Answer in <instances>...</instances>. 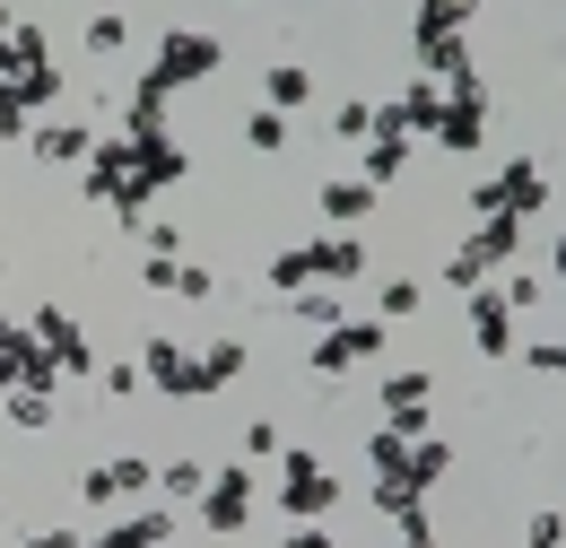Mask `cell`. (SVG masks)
I'll return each instance as SVG.
<instances>
[{"label":"cell","instance_id":"cell-1","mask_svg":"<svg viewBox=\"0 0 566 548\" xmlns=\"http://www.w3.org/2000/svg\"><path fill=\"white\" fill-rule=\"evenodd\" d=\"M218 62H227V44H218V35H201V27H166L140 78L157 87V96H175V87H192V78H218Z\"/></svg>","mask_w":566,"mask_h":548},{"label":"cell","instance_id":"cell-2","mask_svg":"<svg viewBox=\"0 0 566 548\" xmlns=\"http://www.w3.org/2000/svg\"><path fill=\"white\" fill-rule=\"evenodd\" d=\"M549 209V175H541V157H505L496 175L471 183V218H541Z\"/></svg>","mask_w":566,"mask_h":548},{"label":"cell","instance_id":"cell-3","mask_svg":"<svg viewBox=\"0 0 566 548\" xmlns=\"http://www.w3.org/2000/svg\"><path fill=\"white\" fill-rule=\"evenodd\" d=\"M332 505H340V479H332L305 444H287V453H280V514H287V523H323Z\"/></svg>","mask_w":566,"mask_h":548},{"label":"cell","instance_id":"cell-4","mask_svg":"<svg viewBox=\"0 0 566 548\" xmlns=\"http://www.w3.org/2000/svg\"><path fill=\"white\" fill-rule=\"evenodd\" d=\"M436 148H444V157H480V148H489V78H462V87H444Z\"/></svg>","mask_w":566,"mask_h":548},{"label":"cell","instance_id":"cell-5","mask_svg":"<svg viewBox=\"0 0 566 548\" xmlns=\"http://www.w3.org/2000/svg\"><path fill=\"white\" fill-rule=\"evenodd\" d=\"M384 340H392V323H375V314H366V323H332V331H314V357H305V366H314L323 383H340L357 357H384Z\"/></svg>","mask_w":566,"mask_h":548},{"label":"cell","instance_id":"cell-6","mask_svg":"<svg viewBox=\"0 0 566 548\" xmlns=\"http://www.w3.org/2000/svg\"><path fill=\"white\" fill-rule=\"evenodd\" d=\"M140 375H148V392H166V401H210V383H201V357L184 340H140Z\"/></svg>","mask_w":566,"mask_h":548},{"label":"cell","instance_id":"cell-7","mask_svg":"<svg viewBox=\"0 0 566 548\" xmlns=\"http://www.w3.org/2000/svg\"><path fill=\"white\" fill-rule=\"evenodd\" d=\"M27 331H35V348H44L71 383H87V375H96V348H87V331H78L62 305H35V314H27Z\"/></svg>","mask_w":566,"mask_h":548},{"label":"cell","instance_id":"cell-8","mask_svg":"<svg viewBox=\"0 0 566 548\" xmlns=\"http://www.w3.org/2000/svg\"><path fill=\"white\" fill-rule=\"evenodd\" d=\"M201 523H210L218 540H235V531L253 523V471H244V462L210 471V487H201Z\"/></svg>","mask_w":566,"mask_h":548},{"label":"cell","instance_id":"cell-9","mask_svg":"<svg viewBox=\"0 0 566 548\" xmlns=\"http://www.w3.org/2000/svg\"><path fill=\"white\" fill-rule=\"evenodd\" d=\"M375 401H384V426H401V435H427V410H436V375H427V366H392Z\"/></svg>","mask_w":566,"mask_h":548},{"label":"cell","instance_id":"cell-10","mask_svg":"<svg viewBox=\"0 0 566 548\" xmlns=\"http://www.w3.org/2000/svg\"><path fill=\"white\" fill-rule=\"evenodd\" d=\"M375 201H384V192H375L366 175H332V183H314V209H323L332 235H357V218H375Z\"/></svg>","mask_w":566,"mask_h":548},{"label":"cell","instance_id":"cell-11","mask_svg":"<svg viewBox=\"0 0 566 548\" xmlns=\"http://www.w3.org/2000/svg\"><path fill=\"white\" fill-rule=\"evenodd\" d=\"M462 323H471V348H480V357H514V314H505V296H496V287H471Z\"/></svg>","mask_w":566,"mask_h":548},{"label":"cell","instance_id":"cell-12","mask_svg":"<svg viewBox=\"0 0 566 548\" xmlns=\"http://www.w3.org/2000/svg\"><path fill=\"white\" fill-rule=\"evenodd\" d=\"M366 235H314V287H357L366 278Z\"/></svg>","mask_w":566,"mask_h":548},{"label":"cell","instance_id":"cell-13","mask_svg":"<svg viewBox=\"0 0 566 548\" xmlns=\"http://www.w3.org/2000/svg\"><path fill=\"white\" fill-rule=\"evenodd\" d=\"M166 540H175V514L166 505H132L123 523H105L87 548H166Z\"/></svg>","mask_w":566,"mask_h":548},{"label":"cell","instance_id":"cell-14","mask_svg":"<svg viewBox=\"0 0 566 548\" xmlns=\"http://www.w3.org/2000/svg\"><path fill=\"white\" fill-rule=\"evenodd\" d=\"M410 157H419V139H401V131H375L366 148H357V175H366L375 192H392V183L410 175Z\"/></svg>","mask_w":566,"mask_h":548},{"label":"cell","instance_id":"cell-15","mask_svg":"<svg viewBox=\"0 0 566 548\" xmlns=\"http://www.w3.org/2000/svg\"><path fill=\"white\" fill-rule=\"evenodd\" d=\"M27 148H35V166H87L96 131H87V123H35V131H27Z\"/></svg>","mask_w":566,"mask_h":548},{"label":"cell","instance_id":"cell-16","mask_svg":"<svg viewBox=\"0 0 566 548\" xmlns=\"http://www.w3.org/2000/svg\"><path fill=\"white\" fill-rule=\"evenodd\" d=\"M44 62H53V35L18 18V27H9V44H0V87H18L27 70H44Z\"/></svg>","mask_w":566,"mask_h":548},{"label":"cell","instance_id":"cell-17","mask_svg":"<svg viewBox=\"0 0 566 548\" xmlns=\"http://www.w3.org/2000/svg\"><path fill=\"white\" fill-rule=\"evenodd\" d=\"M305 96H314V70L305 62H271L262 70V105H271V114H296Z\"/></svg>","mask_w":566,"mask_h":548},{"label":"cell","instance_id":"cell-18","mask_svg":"<svg viewBox=\"0 0 566 548\" xmlns=\"http://www.w3.org/2000/svg\"><path fill=\"white\" fill-rule=\"evenodd\" d=\"M262 287H271V296H305V287H314V244H280L271 271H262Z\"/></svg>","mask_w":566,"mask_h":548},{"label":"cell","instance_id":"cell-19","mask_svg":"<svg viewBox=\"0 0 566 548\" xmlns=\"http://www.w3.org/2000/svg\"><path fill=\"white\" fill-rule=\"evenodd\" d=\"M287 314L305 331H332V323H349V287H305V296H287Z\"/></svg>","mask_w":566,"mask_h":548},{"label":"cell","instance_id":"cell-20","mask_svg":"<svg viewBox=\"0 0 566 548\" xmlns=\"http://www.w3.org/2000/svg\"><path fill=\"white\" fill-rule=\"evenodd\" d=\"M489 0H419V18H410V35H462L471 18H480Z\"/></svg>","mask_w":566,"mask_h":548},{"label":"cell","instance_id":"cell-21","mask_svg":"<svg viewBox=\"0 0 566 548\" xmlns=\"http://www.w3.org/2000/svg\"><path fill=\"white\" fill-rule=\"evenodd\" d=\"M444 471H453V444H444V435H419V444H410V462H401V479L419 487V496L444 479Z\"/></svg>","mask_w":566,"mask_h":548},{"label":"cell","instance_id":"cell-22","mask_svg":"<svg viewBox=\"0 0 566 548\" xmlns=\"http://www.w3.org/2000/svg\"><path fill=\"white\" fill-rule=\"evenodd\" d=\"M244 148H253V157H287V148H296V123L262 105V114H244Z\"/></svg>","mask_w":566,"mask_h":548},{"label":"cell","instance_id":"cell-23","mask_svg":"<svg viewBox=\"0 0 566 548\" xmlns=\"http://www.w3.org/2000/svg\"><path fill=\"white\" fill-rule=\"evenodd\" d=\"M410 444H419V435H401V426H375V435H366V471H375V479H401Z\"/></svg>","mask_w":566,"mask_h":548},{"label":"cell","instance_id":"cell-24","mask_svg":"<svg viewBox=\"0 0 566 548\" xmlns=\"http://www.w3.org/2000/svg\"><path fill=\"white\" fill-rule=\"evenodd\" d=\"M192 357H201V383H210V392H227V383L253 366V357H244V340H210V348H192Z\"/></svg>","mask_w":566,"mask_h":548},{"label":"cell","instance_id":"cell-25","mask_svg":"<svg viewBox=\"0 0 566 548\" xmlns=\"http://www.w3.org/2000/svg\"><path fill=\"white\" fill-rule=\"evenodd\" d=\"M62 87H71V78H62V70H53V62H44V70H27V78H18L9 96H18L27 114H53V105H62Z\"/></svg>","mask_w":566,"mask_h":548},{"label":"cell","instance_id":"cell-26","mask_svg":"<svg viewBox=\"0 0 566 548\" xmlns=\"http://www.w3.org/2000/svg\"><path fill=\"white\" fill-rule=\"evenodd\" d=\"M332 139H340V148H366V139H375V105H366V96H340V105H332Z\"/></svg>","mask_w":566,"mask_h":548},{"label":"cell","instance_id":"cell-27","mask_svg":"<svg viewBox=\"0 0 566 548\" xmlns=\"http://www.w3.org/2000/svg\"><path fill=\"white\" fill-rule=\"evenodd\" d=\"M419 305H427V287L401 271V278H384V296H375V323H410Z\"/></svg>","mask_w":566,"mask_h":548},{"label":"cell","instance_id":"cell-28","mask_svg":"<svg viewBox=\"0 0 566 548\" xmlns=\"http://www.w3.org/2000/svg\"><path fill=\"white\" fill-rule=\"evenodd\" d=\"M0 418H9L18 435H44V426H53V392H9V401H0Z\"/></svg>","mask_w":566,"mask_h":548},{"label":"cell","instance_id":"cell-29","mask_svg":"<svg viewBox=\"0 0 566 548\" xmlns=\"http://www.w3.org/2000/svg\"><path fill=\"white\" fill-rule=\"evenodd\" d=\"M123 44H132V27H123V9H96V18H87V53H96V62H114Z\"/></svg>","mask_w":566,"mask_h":548},{"label":"cell","instance_id":"cell-30","mask_svg":"<svg viewBox=\"0 0 566 548\" xmlns=\"http://www.w3.org/2000/svg\"><path fill=\"white\" fill-rule=\"evenodd\" d=\"M496 296H505V314H532V305L549 296V278H541V271H505V278H496Z\"/></svg>","mask_w":566,"mask_h":548},{"label":"cell","instance_id":"cell-31","mask_svg":"<svg viewBox=\"0 0 566 548\" xmlns=\"http://www.w3.org/2000/svg\"><path fill=\"white\" fill-rule=\"evenodd\" d=\"M157 487H166V496H192V505H201V487H210V462H157Z\"/></svg>","mask_w":566,"mask_h":548},{"label":"cell","instance_id":"cell-32","mask_svg":"<svg viewBox=\"0 0 566 548\" xmlns=\"http://www.w3.org/2000/svg\"><path fill=\"white\" fill-rule=\"evenodd\" d=\"M96 383H105V401H140V357H114V366H96Z\"/></svg>","mask_w":566,"mask_h":548},{"label":"cell","instance_id":"cell-33","mask_svg":"<svg viewBox=\"0 0 566 548\" xmlns=\"http://www.w3.org/2000/svg\"><path fill=\"white\" fill-rule=\"evenodd\" d=\"M523 548H566V514L558 505H541V514L523 523Z\"/></svg>","mask_w":566,"mask_h":548},{"label":"cell","instance_id":"cell-34","mask_svg":"<svg viewBox=\"0 0 566 548\" xmlns=\"http://www.w3.org/2000/svg\"><path fill=\"white\" fill-rule=\"evenodd\" d=\"M271 453H287V444H280V418H244V462H271Z\"/></svg>","mask_w":566,"mask_h":548},{"label":"cell","instance_id":"cell-35","mask_svg":"<svg viewBox=\"0 0 566 548\" xmlns=\"http://www.w3.org/2000/svg\"><path fill=\"white\" fill-rule=\"evenodd\" d=\"M175 296H192V305H210V296H218V271H201V262H184V271H175Z\"/></svg>","mask_w":566,"mask_h":548},{"label":"cell","instance_id":"cell-36","mask_svg":"<svg viewBox=\"0 0 566 548\" xmlns=\"http://www.w3.org/2000/svg\"><path fill=\"white\" fill-rule=\"evenodd\" d=\"M392 531H401V540H392V548H436V523H427V505H410V514H401Z\"/></svg>","mask_w":566,"mask_h":548},{"label":"cell","instance_id":"cell-37","mask_svg":"<svg viewBox=\"0 0 566 548\" xmlns=\"http://www.w3.org/2000/svg\"><path fill=\"white\" fill-rule=\"evenodd\" d=\"M523 366H532V375H566V340H532Z\"/></svg>","mask_w":566,"mask_h":548},{"label":"cell","instance_id":"cell-38","mask_svg":"<svg viewBox=\"0 0 566 548\" xmlns=\"http://www.w3.org/2000/svg\"><path fill=\"white\" fill-rule=\"evenodd\" d=\"M27 131H35V114H27V105L0 87V139H27Z\"/></svg>","mask_w":566,"mask_h":548},{"label":"cell","instance_id":"cell-39","mask_svg":"<svg viewBox=\"0 0 566 548\" xmlns=\"http://www.w3.org/2000/svg\"><path fill=\"white\" fill-rule=\"evenodd\" d=\"M175 271H184L175 253H148V262H140V287H166V296H175Z\"/></svg>","mask_w":566,"mask_h":548},{"label":"cell","instance_id":"cell-40","mask_svg":"<svg viewBox=\"0 0 566 548\" xmlns=\"http://www.w3.org/2000/svg\"><path fill=\"white\" fill-rule=\"evenodd\" d=\"M27 548H87V540H78L71 523H53V531H27Z\"/></svg>","mask_w":566,"mask_h":548},{"label":"cell","instance_id":"cell-41","mask_svg":"<svg viewBox=\"0 0 566 548\" xmlns=\"http://www.w3.org/2000/svg\"><path fill=\"white\" fill-rule=\"evenodd\" d=\"M280 548H332V531H323V523H296V531H287Z\"/></svg>","mask_w":566,"mask_h":548},{"label":"cell","instance_id":"cell-42","mask_svg":"<svg viewBox=\"0 0 566 548\" xmlns=\"http://www.w3.org/2000/svg\"><path fill=\"white\" fill-rule=\"evenodd\" d=\"M549 278H558V296H566V235H558V271H549Z\"/></svg>","mask_w":566,"mask_h":548},{"label":"cell","instance_id":"cell-43","mask_svg":"<svg viewBox=\"0 0 566 548\" xmlns=\"http://www.w3.org/2000/svg\"><path fill=\"white\" fill-rule=\"evenodd\" d=\"M9 27H18V18H9V0H0V44H9Z\"/></svg>","mask_w":566,"mask_h":548},{"label":"cell","instance_id":"cell-44","mask_svg":"<svg viewBox=\"0 0 566 548\" xmlns=\"http://www.w3.org/2000/svg\"><path fill=\"white\" fill-rule=\"evenodd\" d=\"M235 9H262V0H235Z\"/></svg>","mask_w":566,"mask_h":548}]
</instances>
